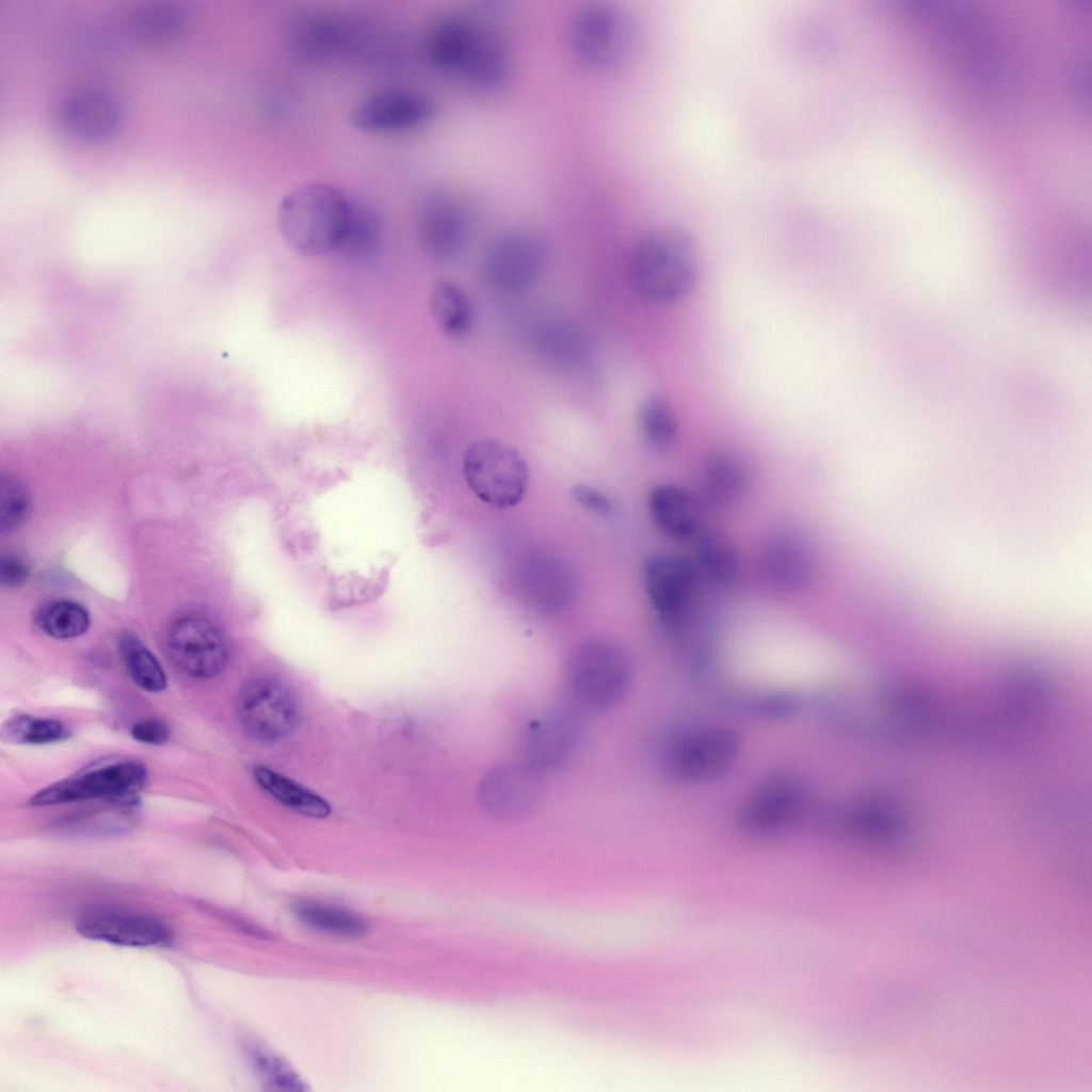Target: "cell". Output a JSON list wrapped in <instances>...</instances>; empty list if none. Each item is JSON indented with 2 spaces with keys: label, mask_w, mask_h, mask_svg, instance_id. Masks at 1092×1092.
Masks as SVG:
<instances>
[{
  "label": "cell",
  "mask_w": 1092,
  "mask_h": 1092,
  "mask_svg": "<svg viewBox=\"0 0 1092 1092\" xmlns=\"http://www.w3.org/2000/svg\"><path fill=\"white\" fill-rule=\"evenodd\" d=\"M131 736L139 742L161 745L170 738L167 724L156 718L139 720L131 727Z\"/></svg>",
  "instance_id": "40"
},
{
  "label": "cell",
  "mask_w": 1092,
  "mask_h": 1092,
  "mask_svg": "<svg viewBox=\"0 0 1092 1092\" xmlns=\"http://www.w3.org/2000/svg\"><path fill=\"white\" fill-rule=\"evenodd\" d=\"M58 119L70 135L98 140L116 128L119 109L110 94L96 89H81L63 98L58 109Z\"/></svg>",
  "instance_id": "20"
},
{
  "label": "cell",
  "mask_w": 1092,
  "mask_h": 1092,
  "mask_svg": "<svg viewBox=\"0 0 1092 1092\" xmlns=\"http://www.w3.org/2000/svg\"><path fill=\"white\" fill-rule=\"evenodd\" d=\"M432 318L439 330L453 338L464 337L472 326L470 302L463 290L448 280H437L429 295Z\"/></svg>",
  "instance_id": "29"
},
{
  "label": "cell",
  "mask_w": 1092,
  "mask_h": 1092,
  "mask_svg": "<svg viewBox=\"0 0 1092 1092\" xmlns=\"http://www.w3.org/2000/svg\"><path fill=\"white\" fill-rule=\"evenodd\" d=\"M118 651L131 679L143 690L160 692L166 687L163 668L148 647L133 633L124 632Z\"/></svg>",
  "instance_id": "32"
},
{
  "label": "cell",
  "mask_w": 1092,
  "mask_h": 1092,
  "mask_svg": "<svg viewBox=\"0 0 1092 1092\" xmlns=\"http://www.w3.org/2000/svg\"><path fill=\"white\" fill-rule=\"evenodd\" d=\"M35 624L49 637L73 639L89 629L90 614L75 601L55 600L38 609L35 614Z\"/></svg>",
  "instance_id": "34"
},
{
  "label": "cell",
  "mask_w": 1092,
  "mask_h": 1092,
  "mask_svg": "<svg viewBox=\"0 0 1092 1092\" xmlns=\"http://www.w3.org/2000/svg\"><path fill=\"white\" fill-rule=\"evenodd\" d=\"M697 581V568L676 553H659L644 564L643 583L651 606L661 620L673 623L689 607Z\"/></svg>",
  "instance_id": "15"
},
{
  "label": "cell",
  "mask_w": 1092,
  "mask_h": 1092,
  "mask_svg": "<svg viewBox=\"0 0 1092 1092\" xmlns=\"http://www.w3.org/2000/svg\"><path fill=\"white\" fill-rule=\"evenodd\" d=\"M415 227L427 256L449 261L464 250L468 239V220L462 204L446 191H431L418 202Z\"/></svg>",
  "instance_id": "13"
},
{
  "label": "cell",
  "mask_w": 1092,
  "mask_h": 1092,
  "mask_svg": "<svg viewBox=\"0 0 1092 1092\" xmlns=\"http://www.w3.org/2000/svg\"><path fill=\"white\" fill-rule=\"evenodd\" d=\"M168 655L175 665L194 678H211L226 667L228 644L223 631L209 617L187 614L176 619L166 637Z\"/></svg>",
  "instance_id": "12"
},
{
  "label": "cell",
  "mask_w": 1092,
  "mask_h": 1092,
  "mask_svg": "<svg viewBox=\"0 0 1092 1092\" xmlns=\"http://www.w3.org/2000/svg\"><path fill=\"white\" fill-rule=\"evenodd\" d=\"M253 775L268 796L295 813L316 819L327 818L332 813L324 798L270 767L256 766Z\"/></svg>",
  "instance_id": "25"
},
{
  "label": "cell",
  "mask_w": 1092,
  "mask_h": 1092,
  "mask_svg": "<svg viewBox=\"0 0 1092 1092\" xmlns=\"http://www.w3.org/2000/svg\"><path fill=\"white\" fill-rule=\"evenodd\" d=\"M749 479L743 465L732 454L713 452L704 462L701 486L714 503H733L746 492Z\"/></svg>",
  "instance_id": "26"
},
{
  "label": "cell",
  "mask_w": 1092,
  "mask_h": 1092,
  "mask_svg": "<svg viewBox=\"0 0 1092 1092\" xmlns=\"http://www.w3.org/2000/svg\"><path fill=\"white\" fill-rule=\"evenodd\" d=\"M134 19L139 32L156 42L175 38L184 27L183 11L170 2L146 3L138 10Z\"/></svg>",
  "instance_id": "35"
},
{
  "label": "cell",
  "mask_w": 1092,
  "mask_h": 1092,
  "mask_svg": "<svg viewBox=\"0 0 1092 1092\" xmlns=\"http://www.w3.org/2000/svg\"><path fill=\"white\" fill-rule=\"evenodd\" d=\"M146 778L147 771L141 762L117 760L102 764L42 789L31 798V804L46 806L89 799L129 803L138 797Z\"/></svg>",
  "instance_id": "10"
},
{
  "label": "cell",
  "mask_w": 1092,
  "mask_h": 1092,
  "mask_svg": "<svg viewBox=\"0 0 1092 1092\" xmlns=\"http://www.w3.org/2000/svg\"><path fill=\"white\" fill-rule=\"evenodd\" d=\"M66 727L58 720L17 714L2 727V737L22 744H45L65 739Z\"/></svg>",
  "instance_id": "36"
},
{
  "label": "cell",
  "mask_w": 1092,
  "mask_h": 1092,
  "mask_svg": "<svg viewBox=\"0 0 1092 1092\" xmlns=\"http://www.w3.org/2000/svg\"><path fill=\"white\" fill-rule=\"evenodd\" d=\"M509 73V58L501 44L478 30L459 75L473 85L491 87L500 84Z\"/></svg>",
  "instance_id": "28"
},
{
  "label": "cell",
  "mask_w": 1092,
  "mask_h": 1092,
  "mask_svg": "<svg viewBox=\"0 0 1092 1092\" xmlns=\"http://www.w3.org/2000/svg\"><path fill=\"white\" fill-rule=\"evenodd\" d=\"M463 473L471 493L496 509H510L521 502L529 483V468L523 454L495 438L478 439L466 449Z\"/></svg>",
  "instance_id": "7"
},
{
  "label": "cell",
  "mask_w": 1092,
  "mask_h": 1092,
  "mask_svg": "<svg viewBox=\"0 0 1092 1092\" xmlns=\"http://www.w3.org/2000/svg\"><path fill=\"white\" fill-rule=\"evenodd\" d=\"M566 681L574 701L591 711H605L622 702L631 686L633 665L619 643L606 638L579 642L569 653Z\"/></svg>",
  "instance_id": "4"
},
{
  "label": "cell",
  "mask_w": 1092,
  "mask_h": 1092,
  "mask_svg": "<svg viewBox=\"0 0 1092 1092\" xmlns=\"http://www.w3.org/2000/svg\"><path fill=\"white\" fill-rule=\"evenodd\" d=\"M30 576L28 564L14 553H2L0 558V582L5 588H18Z\"/></svg>",
  "instance_id": "41"
},
{
  "label": "cell",
  "mask_w": 1092,
  "mask_h": 1092,
  "mask_svg": "<svg viewBox=\"0 0 1092 1092\" xmlns=\"http://www.w3.org/2000/svg\"><path fill=\"white\" fill-rule=\"evenodd\" d=\"M647 505L652 519L668 536L687 540L698 531V502L682 486L673 483L656 485L648 495Z\"/></svg>",
  "instance_id": "22"
},
{
  "label": "cell",
  "mask_w": 1092,
  "mask_h": 1092,
  "mask_svg": "<svg viewBox=\"0 0 1092 1092\" xmlns=\"http://www.w3.org/2000/svg\"><path fill=\"white\" fill-rule=\"evenodd\" d=\"M582 723L575 709L557 707L531 720L520 740L521 760L542 773L565 765L577 751Z\"/></svg>",
  "instance_id": "14"
},
{
  "label": "cell",
  "mask_w": 1092,
  "mask_h": 1092,
  "mask_svg": "<svg viewBox=\"0 0 1092 1092\" xmlns=\"http://www.w3.org/2000/svg\"><path fill=\"white\" fill-rule=\"evenodd\" d=\"M76 930L84 937L128 947H149L168 942L170 928L160 919L132 911L99 908L83 913Z\"/></svg>",
  "instance_id": "18"
},
{
  "label": "cell",
  "mask_w": 1092,
  "mask_h": 1092,
  "mask_svg": "<svg viewBox=\"0 0 1092 1092\" xmlns=\"http://www.w3.org/2000/svg\"><path fill=\"white\" fill-rule=\"evenodd\" d=\"M694 243L682 229L661 226L647 230L635 242L628 259V278L642 298L673 302L688 294L698 278Z\"/></svg>",
  "instance_id": "1"
},
{
  "label": "cell",
  "mask_w": 1092,
  "mask_h": 1092,
  "mask_svg": "<svg viewBox=\"0 0 1092 1092\" xmlns=\"http://www.w3.org/2000/svg\"><path fill=\"white\" fill-rule=\"evenodd\" d=\"M697 567L711 581L732 584L741 571V557L734 541L718 530H707L696 543Z\"/></svg>",
  "instance_id": "27"
},
{
  "label": "cell",
  "mask_w": 1092,
  "mask_h": 1092,
  "mask_svg": "<svg viewBox=\"0 0 1092 1092\" xmlns=\"http://www.w3.org/2000/svg\"><path fill=\"white\" fill-rule=\"evenodd\" d=\"M236 713L243 729L261 742L289 737L300 722L299 703L293 692L271 676L255 677L241 687Z\"/></svg>",
  "instance_id": "9"
},
{
  "label": "cell",
  "mask_w": 1092,
  "mask_h": 1092,
  "mask_svg": "<svg viewBox=\"0 0 1092 1092\" xmlns=\"http://www.w3.org/2000/svg\"><path fill=\"white\" fill-rule=\"evenodd\" d=\"M545 794L543 773L521 759L498 764L479 780L477 799L495 819L515 821L528 817Z\"/></svg>",
  "instance_id": "11"
},
{
  "label": "cell",
  "mask_w": 1092,
  "mask_h": 1092,
  "mask_svg": "<svg viewBox=\"0 0 1092 1092\" xmlns=\"http://www.w3.org/2000/svg\"><path fill=\"white\" fill-rule=\"evenodd\" d=\"M571 496L584 510L598 516L609 517L616 510L615 502L610 495L590 484L573 485Z\"/></svg>",
  "instance_id": "39"
},
{
  "label": "cell",
  "mask_w": 1092,
  "mask_h": 1092,
  "mask_svg": "<svg viewBox=\"0 0 1092 1092\" xmlns=\"http://www.w3.org/2000/svg\"><path fill=\"white\" fill-rule=\"evenodd\" d=\"M547 259V245L541 236L528 229H511L486 243L481 255V271L494 289L519 293L536 284Z\"/></svg>",
  "instance_id": "8"
},
{
  "label": "cell",
  "mask_w": 1092,
  "mask_h": 1092,
  "mask_svg": "<svg viewBox=\"0 0 1092 1092\" xmlns=\"http://www.w3.org/2000/svg\"><path fill=\"white\" fill-rule=\"evenodd\" d=\"M31 512V496L27 486L16 477H0V531L7 533L19 528Z\"/></svg>",
  "instance_id": "38"
},
{
  "label": "cell",
  "mask_w": 1092,
  "mask_h": 1092,
  "mask_svg": "<svg viewBox=\"0 0 1092 1092\" xmlns=\"http://www.w3.org/2000/svg\"><path fill=\"white\" fill-rule=\"evenodd\" d=\"M383 225L369 204L352 197L347 223L336 252L353 261L372 260L382 246Z\"/></svg>",
  "instance_id": "23"
},
{
  "label": "cell",
  "mask_w": 1092,
  "mask_h": 1092,
  "mask_svg": "<svg viewBox=\"0 0 1092 1092\" xmlns=\"http://www.w3.org/2000/svg\"><path fill=\"white\" fill-rule=\"evenodd\" d=\"M344 41L341 28L331 19L311 18L294 34V51L306 61L321 62L334 57Z\"/></svg>",
  "instance_id": "33"
},
{
  "label": "cell",
  "mask_w": 1092,
  "mask_h": 1092,
  "mask_svg": "<svg viewBox=\"0 0 1092 1092\" xmlns=\"http://www.w3.org/2000/svg\"><path fill=\"white\" fill-rule=\"evenodd\" d=\"M244 1050L258 1074L273 1087L286 1091H304L298 1074L279 1057L255 1040H245Z\"/></svg>",
  "instance_id": "37"
},
{
  "label": "cell",
  "mask_w": 1092,
  "mask_h": 1092,
  "mask_svg": "<svg viewBox=\"0 0 1092 1092\" xmlns=\"http://www.w3.org/2000/svg\"><path fill=\"white\" fill-rule=\"evenodd\" d=\"M352 197L326 182H308L279 203L277 224L284 241L295 252L318 256L336 252Z\"/></svg>",
  "instance_id": "2"
},
{
  "label": "cell",
  "mask_w": 1092,
  "mask_h": 1092,
  "mask_svg": "<svg viewBox=\"0 0 1092 1092\" xmlns=\"http://www.w3.org/2000/svg\"><path fill=\"white\" fill-rule=\"evenodd\" d=\"M293 912L302 924L326 934L356 937L368 929L367 920L359 914L319 901H300L294 904Z\"/></svg>",
  "instance_id": "30"
},
{
  "label": "cell",
  "mask_w": 1092,
  "mask_h": 1092,
  "mask_svg": "<svg viewBox=\"0 0 1092 1092\" xmlns=\"http://www.w3.org/2000/svg\"><path fill=\"white\" fill-rule=\"evenodd\" d=\"M519 590L535 611L557 614L573 605L577 582L569 564L559 556L539 551L528 556L519 571Z\"/></svg>",
  "instance_id": "16"
},
{
  "label": "cell",
  "mask_w": 1092,
  "mask_h": 1092,
  "mask_svg": "<svg viewBox=\"0 0 1092 1092\" xmlns=\"http://www.w3.org/2000/svg\"><path fill=\"white\" fill-rule=\"evenodd\" d=\"M638 425L644 443L654 450H667L676 441L678 420L663 397L651 396L642 401L638 410Z\"/></svg>",
  "instance_id": "31"
},
{
  "label": "cell",
  "mask_w": 1092,
  "mask_h": 1092,
  "mask_svg": "<svg viewBox=\"0 0 1092 1092\" xmlns=\"http://www.w3.org/2000/svg\"><path fill=\"white\" fill-rule=\"evenodd\" d=\"M760 563L765 578L782 591L804 590L814 579L813 550L804 537L794 532L773 534L764 547Z\"/></svg>",
  "instance_id": "19"
},
{
  "label": "cell",
  "mask_w": 1092,
  "mask_h": 1092,
  "mask_svg": "<svg viewBox=\"0 0 1092 1092\" xmlns=\"http://www.w3.org/2000/svg\"><path fill=\"white\" fill-rule=\"evenodd\" d=\"M433 113L431 101L408 90L389 89L359 101L349 115L350 124L367 132H396L415 128Z\"/></svg>",
  "instance_id": "17"
},
{
  "label": "cell",
  "mask_w": 1092,
  "mask_h": 1092,
  "mask_svg": "<svg viewBox=\"0 0 1092 1092\" xmlns=\"http://www.w3.org/2000/svg\"><path fill=\"white\" fill-rule=\"evenodd\" d=\"M639 26L626 10L612 3L580 9L569 28L572 49L595 68H612L628 61L639 44Z\"/></svg>",
  "instance_id": "6"
},
{
  "label": "cell",
  "mask_w": 1092,
  "mask_h": 1092,
  "mask_svg": "<svg viewBox=\"0 0 1092 1092\" xmlns=\"http://www.w3.org/2000/svg\"><path fill=\"white\" fill-rule=\"evenodd\" d=\"M810 789L799 774L789 771L764 776L741 801L738 829L750 836L770 837L794 828L810 806Z\"/></svg>",
  "instance_id": "5"
},
{
  "label": "cell",
  "mask_w": 1092,
  "mask_h": 1092,
  "mask_svg": "<svg viewBox=\"0 0 1092 1092\" xmlns=\"http://www.w3.org/2000/svg\"><path fill=\"white\" fill-rule=\"evenodd\" d=\"M840 821L850 834L868 840H897L908 831V822L901 812L874 794L850 800L841 810Z\"/></svg>",
  "instance_id": "21"
},
{
  "label": "cell",
  "mask_w": 1092,
  "mask_h": 1092,
  "mask_svg": "<svg viewBox=\"0 0 1092 1092\" xmlns=\"http://www.w3.org/2000/svg\"><path fill=\"white\" fill-rule=\"evenodd\" d=\"M477 29L464 17L448 15L432 28L427 49L438 68L459 74L475 41Z\"/></svg>",
  "instance_id": "24"
},
{
  "label": "cell",
  "mask_w": 1092,
  "mask_h": 1092,
  "mask_svg": "<svg viewBox=\"0 0 1092 1092\" xmlns=\"http://www.w3.org/2000/svg\"><path fill=\"white\" fill-rule=\"evenodd\" d=\"M742 749L739 732L723 723L684 728L668 737L660 751L663 773L677 784L712 783L735 766Z\"/></svg>",
  "instance_id": "3"
}]
</instances>
